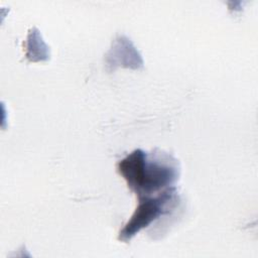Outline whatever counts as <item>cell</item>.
Here are the masks:
<instances>
[{
  "mask_svg": "<svg viewBox=\"0 0 258 258\" xmlns=\"http://www.w3.org/2000/svg\"><path fill=\"white\" fill-rule=\"evenodd\" d=\"M119 171L137 194L150 195L172 183L177 176L175 168L164 161L148 160L147 154L137 149L119 163Z\"/></svg>",
  "mask_w": 258,
  "mask_h": 258,
  "instance_id": "1",
  "label": "cell"
},
{
  "mask_svg": "<svg viewBox=\"0 0 258 258\" xmlns=\"http://www.w3.org/2000/svg\"><path fill=\"white\" fill-rule=\"evenodd\" d=\"M171 191H165L157 198H144L140 201L139 207L136 209L132 219L127 223L125 228L120 232V239L127 241L136 232L148 226L155 218L160 216L164 211L163 206L170 200Z\"/></svg>",
  "mask_w": 258,
  "mask_h": 258,
  "instance_id": "2",
  "label": "cell"
}]
</instances>
